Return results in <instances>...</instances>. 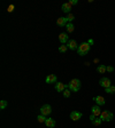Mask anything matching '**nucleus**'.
<instances>
[{"label":"nucleus","instance_id":"nucleus-1","mask_svg":"<svg viewBox=\"0 0 115 128\" xmlns=\"http://www.w3.org/2000/svg\"><path fill=\"white\" fill-rule=\"evenodd\" d=\"M90 49H91V46L89 45L88 41H86V42H83V44H81V45H78L77 53H78V55H81V56H85L86 54L90 53Z\"/></svg>","mask_w":115,"mask_h":128},{"label":"nucleus","instance_id":"nucleus-2","mask_svg":"<svg viewBox=\"0 0 115 128\" xmlns=\"http://www.w3.org/2000/svg\"><path fill=\"white\" fill-rule=\"evenodd\" d=\"M81 86H82V84H81L80 79H72L67 85V88H69L71 92H75L76 93V92H78L81 89Z\"/></svg>","mask_w":115,"mask_h":128},{"label":"nucleus","instance_id":"nucleus-3","mask_svg":"<svg viewBox=\"0 0 115 128\" xmlns=\"http://www.w3.org/2000/svg\"><path fill=\"white\" fill-rule=\"evenodd\" d=\"M113 118H114V114H113L110 111L108 110H105V111H101V114H100V119L102 121H112Z\"/></svg>","mask_w":115,"mask_h":128},{"label":"nucleus","instance_id":"nucleus-4","mask_svg":"<svg viewBox=\"0 0 115 128\" xmlns=\"http://www.w3.org/2000/svg\"><path fill=\"white\" fill-rule=\"evenodd\" d=\"M52 113V108L50 104H44L43 106L40 108V114H43V116H48V114H51Z\"/></svg>","mask_w":115,"mask_h":128},{"label":"nucleus","instance_id":"nucleus-5","mask_svg":"<svg viewBox=\"0 0 115 128\" xmlns=\"http://www.w3.org/2000/svg\"><path fill=\"white\" fill-rule=\"evenodd\" d=\"M99 85L101 86V87H104V88H108V87L112 86V84H110V80L108 79V78L104 77V78H101V79L99 80Z\"/></svg>","mask_w":115,"mask_h":128},{"label":"nucleus","instance_id":"nucleus-6","mask_svg":"<svg viewBox=\"0 0 115 128\" xmlns=\"http://www.w3.org/2000/svg\"><path fill=\"white\" fill-rule=\"evenodd\" d=\"M93 101L97 103V105H99V106H101V105H105V103H106V100H105L104 96L99 95V96H94L93 97Z\"/></svg>","mask_w":115,"mask_h":128},{"label":"nucleus","instance_id":"nucleus-7","mask_svg":"<svg viewBox=\"0 0 115 128\" xmlns=\"http://www.w3.org/2000/svg\"><path fill=\"white\" fill-rule=\"evenodd\" d=\"M81 118H82V113L78 111H72L71 113H70V119H71L72 121H77Z\"/></svg>","mask_w":115,"mask_h":128},{"label":"nucleus","instance_id":"nucleus-8","mask_svg":"<svg viewBox=\"0 0 115 128\" xmlns=\"http://www.w3.org/2000/svg\"><path fill=\"white\" fill-rule=\"evenodd\" d=\"M91 113L94 114L96 117H100V114H101V110H100L99 105H94V106H92L91 108Z\"/></svg>","mask_w":115,"mask_h":128},{"label":"nucleus","instance_id":"nucleus-9","mask_svg":"<svg viewBox=\"0 0 115 128\" xmlns=\"http://www.w3.org/2000/svg\"><path fill=\"white\" fill-rule=\"evenodd\" d=\"M59 40H60V42H61L62 45L68 44V41H69L68 34H67V33H60V34H59Z\"/></svg>","mask_w":115,"mask_h":128},{"label":"nucleus","instance_id":"nucleus-10","mask_svg":"<svg viewBox=\"0 0 115 128\" xmlns=\"http://www.w3.org/2000/svg\"><path fill=\"white\" fill-rule=\"evenodd\" d=\"M67 46H68V48H69V49H71V50H75V49H77V48H78L77 42H76V40H74V39L69 40V41H68V44H67Z\"/></svg>","mask_w":115,"mask_h":128},{"label":"nucleus","instance_id":"nucleus-11","mask_svg":"<svg viewBox=\"0 0 115 128\" xmlns=\"http://www.w3.org/2000/svg\"><path fill=\"white\" fill-rule=\"evenodd\" d=\"M67 88V85H64L62 82H56L55 84V89L56 92H59V93H63V90Z\"/></svg>","mask_w":115,"mask_h":128},{"label":"nucleus","instance_id":"nucleus-12","mask_svg":"<svg viewBox=\"0 0 115 128\" xmlns=\"http://www.w3.org/2000/svg\"><path fill=\"white\" fill-rule=\"evenodd\" d=\"M56 24L59 25V26H66L68 24V20L67 17H59L58 21H56Z\"/></svg>","mask_w":115,"mask_h":128},{"label":"nucleus","instance_id":"nucleus-13","mask_svg":"<svg viewBox=\"0 0 115 128\" xmlns=\"http://www.w3.org/2000/svg\"><path fill=\"white\" fill-rule=\"evenodd\" d=\"M61 9H62V12H63V13H68V14H69L70 13V9H71V4H70V2L62 4Z\"/></svg>","mask_w":115,"mask_h":128},{"label":"nucleus","instance_id":"nucleus-14","mask_svg":"<svg viewBox=\"0 0 115 128\" xmlns=\"http://www.w3.org/2000/svg\"><path fill=\"white\" fill-rule=\"evenodd\" d=\"M46 84H53V82H56V76L55 74H48L45 79Z\"/></svg>","mask_w":115,"mask_h":128},{"label":"nucleus","instance_id":"nucleus-15","mask_svg":"<svg viewBox=\"0 0 115 128\" xmlns=\"http://www.w3.org/2000/svg\"><path fill=\"white\" fill-rule=\"evenodd\" d=\"M45 125L47 126L48 128H54V126H55V120H54L53 118H47L45 121Z\"/></svg>","mask_w":115,"mask_h":128},{"label":"nucleus","instance_id":"nucleus-16","mask_svg":"<svg viewBox=\"0 0 115 128\" xmlns=\"http://www.w3.org/2000/svg\"><path fill=\"white\" fill-rule=\"evenodd\" d=\"M97 72H98V73H105V72H106V65H104V64H100L99 66L97 68Z\"/></svg>","mask_w":115,"mask_h":128},{"label":"nucleus","instance_id":"nucleus-17","mask_svg":"<svg viewBox=\"0 0 115 128\" xmlns=\"http://www.w3.org/2000/svg\"><path fill=\"white\" fill-rule=\"evenodd\" d=\"M105 92L107 94H114L115 93V86H110V87H108V88H105Z\"/></svg>","mask_w":115,"mask_h":128},{"label":"nucleus","instance_id":"nucleus-18","mask_svg":"<svg viewBox=\"0 0 115 128\" xmlns=\"http://www.w3.org/2000/svg\"><path fill=\"white\" fill-rule=\"evenodd\" d=\"M101 122H102V120L100 119V117H98V118H96V119L92 121V124H93V126H100L101 125Z\"/></svg>","mask_w":115,"mask_h":128},{"label":"nucleus","instance_id":"nucleus-19","mask_svg":"<svg viewBox=\"0 0 115 128\" xmlns=\"http://www.w3.org/2000/svg\"><path fill=\"white\" fill-rule=\"evenodd\" d=\"M66 28H67V31L68 32H72L74 30H75V26H74V24H72V23H68L67 25H66Z\"/></svg>","mask_w":115,"mask_h":128},{"label":"nucleus","instance_id":"nucleus-20","mask_svg":"<svg viewBox=\"0 0 115 128\" xmlns=\"http://www.w3.org/2000/svg\"><path fill=\"white\" fill-rule=\"evenodd\" d=\"M62 94H63V96L66 97V98H68V97L70 96V94H71V90H70L69 88H66V89L63 90V93H62Z\"/></svg>","mask_w":115,"mask_h":128},{"label":"nucleus","instance_id":"nucleus-21","mask_svg":"<svg viewBox=\"0 0 115 128\" xmlns=\"http://www.w3.org/2000/svg\"><path fill=\"white\" fill-rule=\"evenodd\" d=\"M67 49H68V46L67 45H61L59 47V52H60V53H66V52H67Z\"/></svg>","mask_w":115,"mask_h":128},{"label":"nucleus","instance_id":"nucleus-22","mask_svg":"<svg viewBox=\"0 0 115 128\" xmlns=\"http://www.w3.org/2000/svg\"><path fill=\"white\" fill-rule=\"evenodd\" d=\"M7 101H5V100H3V101H0V109L1 110H4V109H6L7 108Z\"/></svg>","mask_w":115,"mask_h":128},{"label":"nucleus","instance_id":"nucleus-23","mask_svg":"<svg viewBox=\"0 0 115 128\" xmlns=\"http://www.w3.org/2000/svg\"><path fill=\"white\" fill-rule=\"evenodd\" d=\"M37 120L39 121V122H44L45 124V121H46V118H45V116H43V114H39L37 117Z\"/></svg>","mask_w":115,"mask_h":128},{"label":"nucleus","instance_id":"nucleus-24","mask_svg":"<svg viewBox=\"0 0 115 128\" xmlns=\"http://www.w3.org/2000/svg\"><path fill=\"white\" fill-rule=\"evenodd\" d=\"M67 20H68V22H69V23H71V22L75 20V16L72 15V14H69V15L67 16Z\"/></svg>","mask_w":115,"mask_h":128},{"label":"nucleus","instance_id":"nucleus-25","mask_svg":"<svg viewBox=\"0 0 115 128\" xmlns=\"http://www.w3.org/2000/svg\"><path fill=\"white\" fill-rule=\"evenodd\" d=\"M106 71L107 72H113L114 71V68L113 66H106Z\"/></svg>","mask_w":115,"mask_h":128},{"label":"nucleus","instance_id":"nucleus-26","mask_svg":"<svg viewBox=\"0 0 115 128\" xmlns=\"http://www.w3.org/2000/svg\"><path fill=\"white\" fill-rule=\"evenodd\" d=\"M7 10H8V13H12V12L14 10V5H11V6H9Z\"/></svg>","mask_w":115,"mask_h":128},{"label":"nucleus","instance_id":"nucleus-27","mask_svg":"<svg viewBox=\"0 0 115 128\" xmlns=\"http://www.w3.org/2000/svg\"><path fill=\"white\" fill-rule=\"evenodd\" d=\"M93 42H94V41H93V40H92V39H89V40H88V44H89V45H90V46H92V45H93Z\"/></svg>","mask_w":115,"mask_h":128},{"label":"nucleus","instance_id":"nucleus-28","mask_svg":"<svg viewBox=\"0 0 115 128\" xmlns=\"http://www.w3.org/2000/svg\"><path fill=\"white\" fill-rule=\"evenodd\" d=\"M69 2L71 4V6H72V5H76V4H77V0H70Z\"/></svg>","mask_w":115,"mask_h":128},{"label":"nucleus","instance_id":"nucleus-29","mask_svg":"<svg viewBox=\"0 0 115 128\" xmlns=\"http://www.w3.org/2000/svg\"><path fill=\"white\" fill-rule=\"evenodd\" d=\"M94 119H96V116L92 114V113H91V116H90V120H91V121H93Z\"/></svg>","mask_w":115,"mask_h":128}]
</instances>
